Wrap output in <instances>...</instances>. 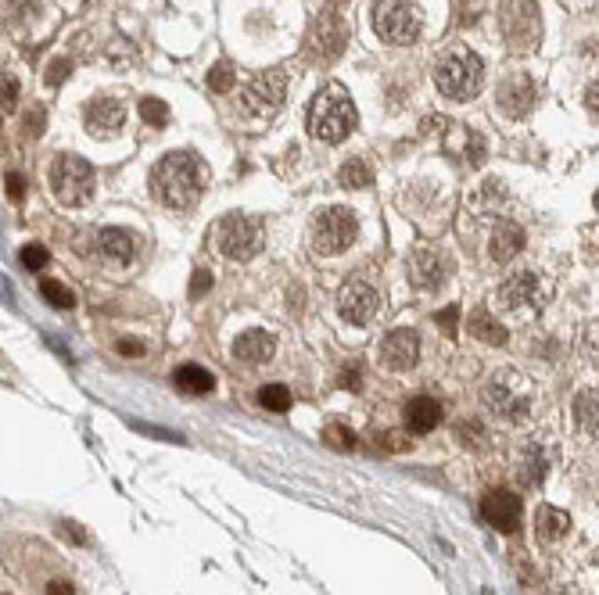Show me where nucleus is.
Returning a JSON list of instances; mask_svg holds the SVG:
<instances>
[{"label":"nucleus","mask_w":599,"mask_h":595,"mask_svg":"<svg viewBox=\"0 0 599 595\" xmlns=\"http://www.w3.org/2000/svg\"><path fill=\"white\" fill-rule=\"evenodd\" d=\"M209 168L194 151H169L151 173V191L165 208H194L205 194Z\"/></svg>","instance_id":"nucleus-1"},{"label":"nucleus","mask_w":599,"mask_h":595,"mask_svg":"<svg viewBox=\"0 0 599 595\" xmlns=\"http://www.w3.org/2000/svg\"><path fill=\"white\" fill-rule=\"evenodd\" d=\"M359 115L356 105L349 98V90L341 82H323L316 90L312 105H309V133L319 144H341L352 129H356Z\"/></svg>","instance_id":"nucleus-2"},{"label":"nucleus","mask_w":599,"mask_h":595,"mask_svg":"<svg viewBox=\"0 0 599 595\" xmlns=\"http://www.w3.org/2000/svg\"><path fill=\"white\" fill-rule=\"evenodd\" d=\"M481 398L485 405L506 419V423H524L528 412H532V380L517 370H495L485 388H481Z\"/></svg>","instance_id":"nucleus-3"},{"label":"nucleus","mask_w":599,"mask_h":595,"mask_svg":"<svg viewBox=\"0 0 599 595\" xmlns=\"http://www.w3.org/2000/svg\"><path fill=\"white\" fill-rule=\"evenodd\" d=\"M485 82V68H481V58L474 51H449L438 68H435V87L442 98L449 101H470Z\"/></svg>","instance_id":"nucleus-4"},{"label":"nucleus","mask_w":599,"mask_h":595,"mask_svg":"<svg viewBox=\"0 0 599 595\" xmlns=\"http://www.w3.org/2000/svg\"><path fill=\"white\" fill-rule=\"evenodd\" d=\"M212 240H216L219 254H226V259H233V262H248V259L259 254V247L266 240V226H263V219H255V215L230 212V215H223L216 223Z\"/></svg>","instance_id":"nucleus-5"},{"label":"nucleus","mask_w":599,"mask_h":595,"mask_svg":"<svg viewBox=\"0 0 599 595\" xmlns=\"http://www.w3.org/2000/svg\"><path fill=\"white\" fill-rule=\"evenodd\" d=\"M356 233H359V223H356V212L345 208V205H330V208H319L309 223V240H312V251L316 254H341L356 244Z\"/></svg>","instance_id":"nucleus-6"},{"label":"nucleus","mask_w":599,"mask_h":595,"mask_svg":"<svg viewBox=\"0 0 599 595\" xmlns=\"http://www.w3.org/2000/svg\"><path fill=\"white\" fill-rule=\"evenodd\" d=\"M51 194L58 198V205H87L94 198V165L79 154H58L51 161Z\"/></svg>","instance_id":"nucleus-7"},{"label":"nucleus","mask_w":599,"mask_h":595,"mask_svg":"<svg viewBox=\"0 0 599 595\" xmlns=\"http://www.w3.org/2000/svg\"><path fill=\"white\" fill-rule=\"evenodd\" d=\"M499 29L509 54H532L542 40V15L535 0H506L499 12Z\"/></svg>","instance_id":"nucleus-8"},{"label":"nucleus","mask_w":599,"mask_h":595,"mask_svg":"<svg viewBox=\"0 0 599 595\" xmlns=\"http://www.w3.org/2000/svg\"><path fill=\"white\" fill-rule=\"evenodd\" d=\"M284 98H288V72L284 68H270L263 75H255L240 90V115L255 119V122H266V119L280 115Z\"/></svg>","instance_id":"nucleus-9"},{"label":"nucleus","mask_w":599,"mask_h":595,"mask_svg":"<svg viewBox=\"0 0 599 595\" xmlns=\"http://www.w3.org/2000/svg\"><path fill=\"white\" fill-rule=\"evenodd\" d=\"M374 33L391 43L406 47L420 36V12L413 0H374Z\"/></svg>","instance_id":"nucleus-10"},{"label":"nucleus","mask_w":599,"mask_h":595,"mask_svg":"<svg viewBox=\"0 0 599 595\" xmlns=\"http://www.w3.org/2000/svg\"><path fill=\"white\" fill-rule=\"evenodd\" d=\"M546 301H549V287L532 270H521L499 284V305L509 309L513 316H535Z\"/></svg>","instance_id":"nucleus-11"},{"label":"nucleus","mask_w":599,"mask_h":595,"mask_svg":"<svg viewBox=\"0 0 599 595\" xmlns=\"http://www.w3.org/2000/svg\"><path fill=\"white\" fill-rule=\"evenodd\" d=\"M345 40H349V29L341 22V15L334 8H323L312 22V33H309V54L334 61L341 54V47H345Z\"/></svg>","instance_id":"nucleus-12"},{"label":"nucleus","mask_w":599,"mask_h":595,"mask_svg":"<svg viewBox=\"0 0 599 595\" xmlns=\"http://www.w3.org/2000/svg\"><path fill=\"white\" fill-rule=\"evenodd\" d=\"M377 309H381V294L366 280H352V284L341 287V294H337V312H341V319L352 323V326H366L377 316Z\"/></svg>","instance_id":"nucleus-13"},{"label":"nucleus","mask_w":599,"mask_h":595,"mask_svg":"<svg viewBox=\"0 0 599 595\" xmlns=\"http://www.w3.org/2000/svg\"><path fill=\"white\" fill-rule=\"evenodd\" d=\"M521 513H524V502L513 495L509 488H495V491H488V495L481 498V517H485L495 531H502V535H509V531L521 528Z\"/></svg>","instance_id":"nucleus-14"},{"label":"nucleus","mask_w":599,"mask_h":595,"mask_svg":"<svg viewBox=\"0 0 599 595\" xmlns=\"http://www.w3.org/2000/svg\"><path fill=\"white\" fill-rule=\"evenodd\" d=\"M83 119H87V133L91 137H101V140H112L122 133L126 126V105L112 94H101L87 105V112H83Z\"/></svg>","instance_id":"nucleus-15"},{"label":"nucleus","mask_w":599,"mask_h":595,"mask_svg":"<svg viewBox=\"0 0 599 595\" xmlns=\"http://www.w3.org/2000/svg\"><path fill=\"white\" fill-rule=\"evenodd\" d=\"M416 356H420V337H416V330H409V326L391 330L384 341H381V363H384L388 370H395V373L413 370V366H416Z\"/></svg>","instance_id":"nucleus-16"},{"label":"nucleus","mask_w":599,"mask_h":595,"mask_svg":"<svg viewBox=\"0 0 599 595\" xmlns=\"http://www.w3.org/2000/svg\"><path fill=\"white\" fill-rule=\"evenodd\" d=\"M495 101H499L502 115H509V119H524V115L535 108V82H532L524 72L509 75V79L502 82V87H499Z\"/></svg>","instance_id":"nucleus-17"},{"label":"nucleus","mask_w":599,"mask_h":595,"mask_svg":"<svg viewBox=\"0 0 599 595\" xmlns=\"http://www.w3.org/2000/svg\"><path fill=\"white\" fill-rule=\"evenodd\" d=\"M98 254L108 266H130L137 254V233L122 226H108L98 233Z\"/></svg>","instance_id":"nucleus-18"},{"label":"nucleus","mask_w":599,"mask_h":595,"mask_svg":"<svg viewBox=\"0 0 599 595\" xmlns=\"http://www.w3.org/2000/svg\"><path fill=\"white\" fill-rule=\"evenodd\" d=\"M445 273H449V259H445L442 251H435V247H420V251H413V259H409V277H413L416 287H438V284L445 280Z\"/></svg>","instance_id":"nucleus-19"},{"label":"nucleus","mask_w":599,"mask_h":595,"mask_svg":"<svg viewBox=\"0 0 599 595\" xmlns=\"http://www.w3.org/2000/svg\"><path fill=\"white\" fill-rule=\"evenodd\" d=\"M445 151H449V154H456L460 161H467L470 168H477V165H485L488 144H485V137H481L477 129H470V126H456V122H453V129H449V137H445Z\"/></svg>","instance_id":"nucleus-20"},{"label":"nucleus","mask_w":599,"mask_h":595,"mask_svg":"<svg viewBox=\"0 0 599 595\" xmlns=\"http://www.w3.org/2000/svg\"><path fill=\"white\" fill-rule=\"evenodd\" d=\"M273 352H277V341H273V333H266V330H244L233 341V359H240L248 366L270 363Z\"/></svg>","instance_id":"nucleus-21"},{"label":"nucleus","mask_w":599,"mask_h":595,"mask_svg":"<svg viewBox=\"0 0 599 595\" xmlns=\"http://www.w3.org/2000/svg\"><path fill=\"white\" fill-rule=\"evenodd\" d=\"M438 423H442V402L438 398H431V395L409 398V405H406V427L413 435H431Z\"/></svg>","instance_id":"nucleus-22"},{"label":"nucleus","mask_w":599,"mask_h":595,"mask_svg":"<svg viewBox=\"0 0 599 595\" xmlns=\"http://www.w3.org/2000/svg\"><path fill=\"white\" fill-rule=\"evenodd\" d=\"M524 247V230L517 226V223H509V219H502V223H495V230H492V240H488V254H492V262H509V259H517V251Z\"/></svg>","instance_id":"nucleus-23"},{"label":"nucleus","mask_w":599,"mask_h":595,"mask_svg":"<svg viewBox=\"0 0 599 595\" xmlns=\"http://www.w3.org/2000/svg\"><path fill=\"white\" fill-rule=\"evenodd\" d=\"M567 528H571V517L564 513V509H556V505H542L539 513H535V535H539L542 545L560 542L567 535Z\"/></svg>","instance_id":"nucleus-24"},{"label":"nucleus","mask_w":599,"mask_h":595,"mask_svg":"<svg viewBox=\"0 0 599 595\" xmlns=\"http://www.w3.org/2000/svg\"><path fill=\"white\" fill-rule=\"evenodd\" d=\"M571 409H574V423H578V427H581L585 435L599 438V391H592V388L578 391Z\"/></svg>","instance_id":"nucleus-25"},{"label":"nucleus","mask_w":599,"mask_h":595,"mask_svg":"<svg viewBox=\"0 0 599 595\" xmlns=\"http://www.w3.org/2000/svg\"><path fill=\"white\" fill-rule=\"evenodd\" d=\"M173 384H177L184 395H209V391L216 388V377H212L205 366L187 363V366H180V370L173 373Z\"/></svg>","instance_id":"nucleus-26"},{"label":"nucleus","mask_w":599,"mask_h":595,"mask_svg":"<svg viewBox=\"0 0 599 595\" xmlns=\"http://www.w3.org/2000/svg\"><path fill=\"white\" fill-rule=\"evenodd\" d=\"M467 330L477 337V341H485V345H506V326L495 316H488V312H474L467 319Z\"/></svg>","instance_id":"nucleus-27"},{"label":"nucleus","mask_w":599,"mask_h":595,"mask_svg":"<svg viewBox=\"0 0 599 595\" xmlns=\"http://www.w3.org/2000/svg\"><path fill=\"white\" fill-rule=\"evenodd\" d=\"M337 184H341V187H349V191H363V187L374 184V168H370L363 158H352V161L341 165Z\"/></svg>","instance_id":"nucleus-28"},{"label":"nucleus","mask_w":599,"mask_h":595,"mask_svg":"<svg viewBox=\"0 0 599 595\" xmlns=\"http://www.w3.org/2000/svg\"><path fill=\"white\" fill-rule=\"evenodd\" d=\"M259 402H263V409H270V412H288V409H291V391H288V384H266V388L259 391Z\"/></svg>","instance_id":"nucleus-29"},{"label":"nucleus","mask_w":599,"mask_h":595,"mask_svg":"<svg viewBox=\"0 0 599 595\" xmlns=\"http://www.w3.org/2000/svg\"><path fill=\"white\" fill-rule=\"evenodd\" d=\"M140 119L151 126V129H165L169 126V108L162 98H144L140 101Z\"/></svg>","instance_id":"nucleus-30"},{"label":"nucleus","mask_w":599,"mask_h":595,"mask_svg":"<svg viewBox=\"0 0 599 595\" xmlns=\"http://www.w3.org/2000/svg\"><path fill=\"white\" fill-rule=\"evenodd\" d=\"M40 294H43L47 305H54V309H72V305H75V294H72L65 284H58V280H43V284H40Z\"/></svg>","instance_id":"nucleus-31"},{"label":"nucleus","mask_w":599,"mask_h":595,"mask_svg":"<svg viewBox=\"0 0 599 595\" xmlns=\"http://www.w3.org/2000/svg\"><path fill=\"white\" fill-rule=\"evenodd\" d=\"M233 79H237V72L230 68V61H219V65L209 72V90H216V94H230V90H233Z\"/></svg>","instance_id":"nucleus-32"},{"label":"nucleus","mask_w":599,"mask_h":595,"mask_svg":"<svg viewBox=\"0 0 599 595\" xmlns=\"http://www.w3.org/2000/svg\"><path fill=\"white\" fill-rule=\"evenodd\" d=\"M19 259H22V266H26V270H33V273H36V270H43V266L51 262V251H47L43 244H26V247L19 251Z\"/></svg>","instance_id":"nucleus-33"},{"label":"nucleus","mask_w":599,"mask_h":595,"mask_svg":"<svg viewBox=\"0 0 599 595\" xmlns=\"http://www.w3.org/2000/svg\"><path fill=\"white\" fill-rule=\"evenodd\" d=\"M542 474H546V456H542V449H539V445H532V449H528V463H524L521 477H524L528 484H539V481H542Z\"/></svg>","instance_id":"nucleus-34"},{"label":"nucleus","mask_w":599,"mask_h":595,"mask_svg":"<svg viewBox=\"0 0 599 595\" xmlns=\"http://www.w3.org/2000/svg\"><path fill=\"white\" fill-rule=\"evenodd\" d=\"M323 438L334 445V449H352L356 445V435L349 431V427H341V423H327V427H323Z\"/></svg>","instance_id":"nucleus-35"},{"label":"nucleus","mask_w":599,"mask_h":595,"mask_svg":"<svg viewBox=\"0 0 599 595\" xmlns=\"http://www.w3.org/2000/svg\"><path fill=\"white\" fill-rule=\"evenodd\" d=\"M72 75V61L68 58H54L47 68V87H61V82Z\"/></svg>","instance_id":"nucleus-36"},{"label":"nucleus","mask_w":599,"mask_h":595,"mask_svg":"<svg viewBox=\"0 0 599 595\" xmlns=\"http://www.w3.org/2000/svg\"><path fill=\"white\" fill-rule=\"evenodd\" d=\"M456 319H460V305H449V309H442V312L435 316V323H438V326H442L449 337L456 333Z\"/></svg>","instance_id":"nucleus-37"},{"label":"nucleus","mask_w":599,"mask_h":595,"mask_svg":"<svg viewBox=\"0 0 599 595\" xmlns=\"http://www.w3.org/2000/svg\"><path fill=\"white\" fill-rule=\"evenodd\" d=\"M0 90H4V112H12L19 105V79L4 72V87H0Z\"/></svg>","instance_id":"nucleus-38"},{"label":"nucleus","mask_w":599,"mask_h":595,"mask_svg":"<svg viewBox=\"0 0 599 595\" xmlns=\"http://www.w3.org/2000/svg\"><path fill=\"white\" fill-rule=\"evenodd\" d=\"M43 122H47V112H43V108H33V112L26 115V133H29V137H40V133H43Z\"/></svg>","instance_id":"nucleus-39"},{"label":"nucleus","mask_w":599,"mask_h":595,"mask_svg":"<svg viewBox=\"0 0 599 595\" xmlns=\"http://www.w3.org/2000/svg\"><path fill=\"white\" fill-rule=\"evenodd\" d=\"M209 287H212V273H209V270H194V280H191V298H201Z\"/></svg>","instance_id":"nucleus-40"},{"label":"nucleus","mask_w":599,"mask_h":595,"mask_svg":"<svg viewBox=\"0 0 599 595\" xmlns=\"http://www.w3.org/2000/svg\"><path fill=\"white\" fill-rule=\"evenodd\" d=\"M384 442V449H391V452H402V449H409V438L406 435H398V431H388L384 438L377 435V445Z\"/></svg>","instance_id":"nucleus-41"},{"label":"nucleus","mask_w":599,"mask_h":595,"mask_svg":"<svg viewBox=\"0 0 599 595\" xmlns=\"http://www.w3.org/2000/svg\"><path fill=\"white\" fill-rule=\"evenodd\" d=\"M4 191H8L15 201H22V194H26V180H22L19 173H8V176H4Z\"/></svg>","instance_id":"nucleus-42"},{"label":"nucleus","mask_w":599,"mask_h":595,"mask_svg":"<svg viewBox=\"0 0 599 595\" xmlns=\"http://www.w3.org/2000/svg\"><path fill=\"white\" fill-rule=\"evenodd\" d=\"M585 345H588V356H592V363L599 366V319L588 326V337H585Z\"/></svg>","instance_id":"nucleus-43"},{"label":"nucleus","mask_w":599,"mask_h":595,"mask_svg":"<svg viewBox=\"0 0 599 595\" xmlns=\"http://www.w3.org/2000/svg\"><path fill=\"white\" fill-rule=\"evenodd\" d=\"M119 356L140 359V356H144V341H130V337H122V341H119Z\"/></svg>","instance_id":"nucleus-44"},{"label":"nucleus","mask_w":599,"mask_h":595,"mask_svg":"<svg viewBox=\"0 0 599 595\" xmlns=\"http://www.w3.org/2000/svg\"><path fill=\"white\" fill-rule=\"evenodd\" d=\"M585 108H588V112H592V115L599 119V79H595L592 87L585 90Z\"/></svg>","instance_id":"nucleus-45"},{"label":"nucleus","mask_w":599,"mask_h":595,"mask_svg":"<svg viewBox=\"0 0 599 595\" xmlns=\"http://www.w3.org/2000/svg\"><path fill=\"white\" fill-rule=\"evenodd\" d=\"M341 388H345V391H359V388H363V384H359V370H356V366L341 373Z\"/></svg>","instance_id":"nucleus-46"},{"label":"nucleus","mask_w":599,"mask_h":595,"mask_svg":"<svg viewBox=\"0 0 599 595\" xmlns=\"http://www.w3.org/2000/svg\"><path fill=\"white\" fill-rule=\"evenodd\" d=\"M72 591H75V588H72V581H61V577L47 584V595H72Z\"/></svg>","instance_id":"nucleus-47"},{"label":"nucleus","mask_w":599,"mask_h":595,"mask_svg":"<svg viewBox=\"0 0 599 595\" xmlns=\"http://www.w3.org/2000/svg\"><path fill=\"white\" fill-rule=\"evenodd\" d=\"M65 535H68L72 542H79V545H83V542H87V535H83V531H79L75 524H61V538H65Z\"/></svg>","instance_id":"nucleus-48"},{"label":"nucleus","mask_w":599,"mask_h":595,"mask_svg":"<svg viewBox=\"0 0 599 595\" xmlns=\"http://www.w3.org/2000/svg\"><path fill=\"white\" fill-rule=\"evenodd\" d=\"M560 595H571V591H560Z\"/></svg>","instance_id":"nucleus-49"}]
</instances>
